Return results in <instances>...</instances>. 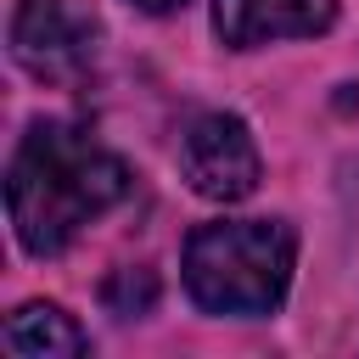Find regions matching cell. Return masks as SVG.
Wrapping results in <instances>:
<instances>
[{"label": "cell", "instance_id": "6da1fadb", "mask_svg": "<svg viewBox=\"0 0 359 359\" xmlns=\"http://www.w3.org/2000/svg\"><path fill=\"white\" fill-rule=\"evenodd\" d=\"M123 191H129L123 157H112L101 140H90L79 123L62 118H39L17 140L6 168L11 230L34 258H56L62 247H73V236L95 224L107 208H118Z\"/></svg>", "mask_w": 359, "mask_h": 359}, {"label": "cell", "instance_id": "7a4b0ae2", "mask_svg": "<svg viewBox=\"0 0 359 359\" xmlns=\"http://www.w3.org/2000/svg\"><path fill=\"white\" fill-rule=\"evenodd\" d=\"M297 269V230L286 219H213L185 241V292L208 314H275Z\"/></svg>", "mask_w": 359, "mask_h": 359}, {"label": "cell", "instance_id": "3957f363", "mask_svg": "<svg viewBox=\"0 0 359 359\" xmlns=\"http://www.w3.org/2000/svg\"><path fill=\"white\" fill-rule=\"evenodd\" d=\"M101 56V22L79 0H22L11 11V62L39 84H79Z\"/></svg>", "mask_w": 359, "mask_h": 359}, {"label": "cell", "instance_id": "277c9868", "mask_svg": "<svg viewBox=\"0 0 359 359\" xmlns=\"http://www.w3.org/2000/svg\"><path fill=\"white\" fill-rule=\"evenodd\" d=\"M180 180L202 196V202H247L264 180V157L252 129L236 112H202L185 135H180Z\"/></svg>", "mask_w": 359, "mask_h": 359}, {"label": "cell", "instance_id": "5b68a950", "mask_svg": "<svg viewBox=\"0 0 359 359\" xmlns=\"http://www.w3.org/2000/svg\"><path fill=\"white\" fill-rule=\"evenodd\" d=\"M337 22V0H213V34L230 50L275 39H314Z\"/></svg>", "mask_w": 359, "mask_h": 359}, {"label": "cell", "instance_id": "8992f818", "mask_svg": "<svg viewBox=\"0 0 359 359\" xmlns=\"http://www.w3.org/2000/svg\"><path fill=\"white\" fill-rule=\"evenodd\" d=\"M6 348L22 359H73L90 348V337L73 325V314H62L56 303H22L6 320Z\"/></svg>", "mask_w": 359, "mask_h": 359}, {"label": "cell", "instance_id": "52a82bcc", "mask_svg": "<svg viewBox=\"0 0 359 359\" xmlns=\"http://www.w3.org/2000/svg\"><path fill=\"white\" fill-rule=\"evenodd\" d=\"M151 297H157V280H151L146 269H118V275L107 280V309H112V314H146Z\"/></svg>", "mask_w": 359, "mask_h": 359}, {"label": "cell", "instance_id": "ba28073f", "mask_svg": "<svg viewBox=\"0 0 359 359\" xmlns=\"http://www.w3.org/2000/svg\"><path fill=\"white\" fill-rule=\"evenodd\" d=\"M129 6H140V11H174V6H185V0H129Z\"/></svg>", "mask_w": 359, "mask_h": 359}]
</instances>
